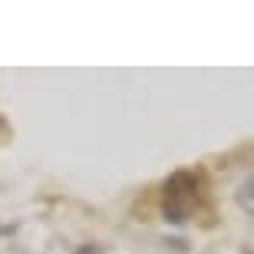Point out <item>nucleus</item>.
Masks as SVG:
<instances>
[{
  "label": "nucleus",
  "instance_id": "nucleus-1",
  "mask_svg": "<svg viewBox=\"0 0 254 254\" xmlns=\"http://www.w3.org/2000/svg\"><path fill=\"white\" fill-rule=\"evenodd\" d=\"M162 215L182 225V221H191L198 215V205H201V175L191 169L175 172L165 185H162Z\"/></svg>",
  "mask_w": 254,
  "mask_h": 254
}]
</instances>
